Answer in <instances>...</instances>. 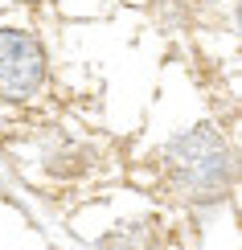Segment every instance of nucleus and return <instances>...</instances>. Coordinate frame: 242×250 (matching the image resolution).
<instances>
[{
	"instance_id": "7ed1b4c3",
	"label": "nucleus",
	"mask_w": 242,
	"mask_h": 250,
	"mask_svg": "<svg viewBox=\"0 0 242 250\" xmlns=\"http://www.w3.org/2000/svg\"><path fill=\"white\" fill-rule=\"evenodd\" d=\"M148 246H152V230L144 222L119 226V230H111V234L99 238V250H148Z\"/></svg>"
},
{
	"instance_id": "f257e3e1",
	"label": "nucleus",
	"mask_w": 242,
	"mask_h": 250,
	"mask_svg": "<svg viewBox=\"0 0 242 250\" xmlns=\"http://www.w3.org/2000/svg\"><path fill=\"white\" fill-rule=\"evenodd\" d=\"M160 172L176 201L205 209L234 189V152L214 123H197L164 144Z\"/></svg>"
},
{
	"instance_id": "f03ea898",
	"label": "nucleus",
	"mask_w": 242,
	"mask_h": 250,
	"mask_svg": "<svg viewBox=\"0 0 242 250\" xmlns=\"http://www.w3.org/2000/svg\"><path fill=\"white\" fill-rule=\"evenodd\" d=\"M45 78L49 58L41 37L25 25H4L0 29V103H13V107L33 103Z\"/></svg>"
}]
</instances>
